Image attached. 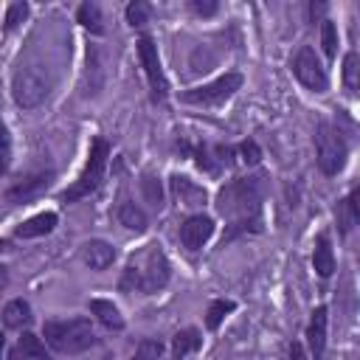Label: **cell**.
<instances>
[{"instance_id": "cell-1", "label": "cell", "mask_w": 360, "mask_h": 360, "mask_svg": "<svg viewBox=\"0 0 360 360\" xmlns=\"http://www.w3.org/2000/svg\"><path fill=\"white\" fill-rule=\"evenodd\" d=\"M259 202H262V180L259 177H242V180H233L228 183L219 197H217V205L219 211L233 222V231H248V222L256 228V214H259Z\"/></svg>"}, {"instance_id": "cell-2", "label": "cell", "mask_w": 360, "mask_h": 360, "mask_svg": "<svg viewBox=\"0 0 360 360\" xmlns=\"http://www.w3.org/2000/svg\"><path fill=\"white\" fill-rule=\"evenodd\" d=\"M169 284V259L160 250V245H146L135 256H129L121 290H141V292H158Z\"/></svg>"}, {"instance_id": "cell-3", "label": "cell", "mask_w": 360, "mask_h": 360, "mask_svg": "<svg viewBox=\"0 0 360 360\" xmlns=\"http://www.w3.org/2000/svg\"><path fill=\"white\" fill-rule=\"evenodd\" d=\"M42 335L51 349L62 354L84 352L96 343V332L90 326V318H70V321H48L42 326Z\"/></svg>"}, {"instance_id": "cell-4", "label": "cell", "mask_w": 360, "mask_h": 360, "mask_svg": "<svg viewBox=\"0 0 360 360\" xmlns=\"http://www.w3.org/2000/svg\"><path fill=\"white\" fill-rule=\"evenodd\" d=\"M107 158H110V143H107L104 138H93L87 163H84L79 180H73V186L62 191V200H65V202H76V200H82V197H90V194L98 188L101 177H104Z\"/></svg>"}, {"instance_id": "cell-5", "label": "cell", "mask_w": 360, "mask_h": 360, "mask_svg": "<svg viewBox=\"0 0 360 360\" xmlns=\"http://www.w3.org/2000/svg\"><path fill=\"white\" fill-rule=\"evenodd\" d=\"M315 149H318V166L323 174H338L346 163V141L343 135L329 127V124H318V132H315Z\"/></svg>"}, {"instance_id": "cell-6", "label": "cell", "mask_w": 360, "mask_h": 360, "mask_svg": "<svg viewBox=\"0 0 360 360\" xmlns=\"http://www.w3.org/2000/svg\"><path fill=\"white\" fill-rule=\"evenodd\" d=\"M48 76L39 70V68H20L14 73V82H11V93H14V101L22 107V110H34L37 104L45 101L48 96Z\"/></svg>"}, {"instance_id": "cell-7", "label": "cell", "mask_w": 360, "mask_h": 360, "mask_svg": "<svg viewBox=\"0 0 360 360\" xmlns=\"http://www.w3.org/2000/svg\"><path fill=\"white\" fill-rule=\"evenodd\" d=\"M239 87H242V76H239V73H225V76H219V79H214V82H208V84H200V87L186 90L180 98H183L186 104L214 107V104L228 101Z\"/></svg>"}, {"instance_id": "cell-8", "label": "cell", "mask_w": 360, "mask_h": 360, "mask_svg": "<svg viewBox=\"0 0 360 360\" xmlns=\"http://www.w3.org/2000/svg\"><path fill=\"white\" fill-rule=\"evenodd\" d=\"M292 73L298 76V82H301L304 87H309V90H315V93H323L326 84H329L326 70H323L321 59L315 56V51H312L309 45H304V48L295 53V59H292Z\"/></svg>"}, {"instance_id": "cell-9", "label": "cell", "mask_w": 360, "mask_h": 360, "mask_svg": "<svg viewBox=\"0 0 360 360\" xmlns=\"http://www.w3.org/2000/svg\"><path fill=\"white\" fill-rule=\"evenodd\" d=\"M138 56H141V65L146 70V79H149V87H152V98L163 101L166 93H169V84H166V76H163V68H160V59H158V45L152 42V37H141L138 39Z\"/></svg>"}, {"instance_id": "cell-10", "label": "cell", "mask_w": 360, "mask_h": 360, "mask_svg": "<svg viewBox=\"0 0 360 360\" xmlns=\"http://www.w3.org/2000/svg\"><path fill=\"white\" fill-rule=\"evenodd\" d=\"M211 233H214V219L205 214H194L180 225V242L188 250H200L211 239Z\"/></svg>"}, {"instance_id": "cell-11", "label": "cell", "mask_w": 360, "mask_h": 360, "mask_svg": "<svg viewBox=\"0 0 360 360\" xmlns=\"http://www.w3.org/2000/svg\"><path fill=\"white\" fill-rule=\"evenodd\" d=\"M82 259L90 270H107L112 262H115V248L104 239H90L84 248H82Z\"/></svg>"}, {"instance_id": "cell-12", "label": "cell", "mask_w": 360, "mask_h": 360, "mask_svg": "<svg viewBox=\"0 0 360 360\" xmlns=\"http://www.w3.org/2000/svg\"><path fill=\"white\" fill-rule=\"evenodd\" d=\"M307 340H309V352L315 360H321L323 349H326V307H315L309 326H307Z\"/></svg>"}, {"instance_id": "cell-13", "label": "cell", "mask_w": 360, "mask_h": 360, "mask_svg": "<svg viewBox=\"0 0 360 360\" xmlns=\"http://www.w3.org/2000/svg\"><path fill=\"white\" fill-rule=\"evenodd\" d=\"M51 180H53V172H39V174H34V177H28V180L17 183L14 188H8V191H6V197H8L11 202L31 200V197H37L39 191H45V188L51 186Z\"/></svg>"}, {"instance_id": "cell-14", "label": "cell", "mask_w": 360, "mask_h": 360, "mask_svg": "<svg viewBox=\"0 0 360 360\" xmlns=\"http://www.w3.org/2000/svg\"><path fill=\"white\" fill-rule=\"evenodd\" d=\"M172 191H174L177 202L186 208H197L205 202V188H200L197 183H191L188 177H180V174L172 177Z\"/></svg>"}, {"instance_id": "cell-15", "label": "cell", "mask_w": 360, "mask_h": 360, "mask_svg": "<svg viewBox=\"0 0 360 360\" xmlns=\"http://www.w3.org/2000/svg\"><path fill=\"white\" fill-rule=\"evenodd\" d=\"M56 228V214L53 211H45V214H37L31 219H25L22 225H17V236L20 239H34V236H45Z\"/></svg>"}, {"instance_id": "cell-16", "label": "cell", "mask_w": 360, "mask_h": 360, "mask_svg": "<svg viewBox=\"0 0 360 360\" xmlns=\"http://www.w3.org/2000/svg\"><path fill=\"white\" fill-rule=\"evenodd\" d=\"M312 264H315L318 276H323V278H329L335 273V253H332V245H329V233L318 236L315 253H312Z\"/></svg>"}, {"instance_id": "cell-17", "label": "cell", "mask_w": 360, "mask_h": 360, "mask_svg": "<svg viewBox=\"0 0 360 360\" xmlns=\"http://www.w3.org/2000/svg\"><path fill=\"white\" fill-rule=\"evenodd\" d=\"M90 312L107 326V329H124V318L118 312V307L112 301H104V298H90Z\"/></svg>"}, {"instance_id": "cell-18", "label": "cell", "mask_w": 360, "mask_h": 360, "mask_svg": "<svg viewBox=\"0 0 360 360\" xmlns=\"http://www.w3.org/2000/svg\"><path fill=\"white\" fill-rule=\"evenodd\" d=\"M3 323H6L8 329H22V326H28V323H31V307H28V301H22V298L8 301L6 309H3Z\"/></svg>"}, {"instance_id": "cell-19", "label": "cell", "mask_w": 360, "mask_h": 360, "mask_svg": "<svg viewBox=\"0 0 360 360\" xmlns=\"http://www.w3.org/2000/svg\"><path fill=\"white\" fill-rule=\"evenodd\" d=\"M200 343H202V338H200V332L197 329H180L177 335H174V340H172V354H174V360H183L188 352H197L200 349Z\"/></svg>"}, {"instance_id": "cell-20", "label": "cell", "mask_w": 360, "mask_h": 360, "mask_svg": "<svg viewBox=\"0 0 360 360\" xmlns=\"http://www.w3.org/2000/svg\"><path fill=\"white\" fill-rule=\"evenodd\" d=\"M28 357H45V346H42V340L37 338V335H31V332H25L20 340H17V346H14V352H11V360H28Z\"/></svg>"}, {"instance_id": "cell-21", "label": "cell", "mask_w": 360, "mask_h": 360, "mask_svg": "<svg viewBox=\"0 0 360 360\" xmlns=\"http://www.w3.org/2000/svg\"><path fill=\"white\" fill-rule=\"evenodd\" d=\"M118 222L124 225V228H129V231H146V214L135 205V202H121L118 205Z\"/></svg>"}, {"instance_id": "cell-22", "label": "cell", "mask_w": 360, "mask_h": 360, "mask_svg": "<svg viewBox=\"0 0 360 360\" xmlns=\"http://www.w3.org/2000/svg\"><path fill=\"white\" fill-rule=\"evenodd\" d=\"M338 225H340V231L343 233H349L352 231V225L357 222V188L343 200V202H338Z\"/></svg>"}, {"instance_id": "cell-23", "label": "cell", "mask_w": 360, "mask_h": 360, "mask_svg": "<svg viewBox=\"0 0 360 360\" xmlns=\"http://www.w3.org/2000/svg\"><path fill=\"white\" fill-rule=\"evenodd\" d=\"M76 17H79V22L84 25V28H90L93 34H101L104 31V25H101V11H98V6L96 3H82L79 6V11H76Z\"/></svg>"}, {"instance_id": "cell-24", "label": "cell", "mask_w": 360, "mask_h": 360, "mask_svg": "<svg viewBox=\"0 0 360 360\" xmlns=\"http://www.w3.org/2000/svg\"><path fill=\"white\" fill-rule=\"evenodd\" d=\"M321 45H323V53H326L329 59L338 56V28H335L332 20H323V22H321Z\"/></svg>"}, {"instance_id": "cell-25", "label": "cell", "mask_w": 360, "mask_h": 360, "mask_svg": "<svg viewBox=\"0 0 360 360\" xmlns=\"http://www.w3.org/2000/svg\"><path fill=\"white\" fill-rule=\"evenodd\" d=\"M233 301H211V307H208V312H205V326L208 329H217L219 323H222V318L228 315V312H233Z\"/></svg>"}, {"instance_id": "cell-26", "label": "cell", "mask_w": 360, "mask_h": 360, "mask_svg": "<svg viewBox=\"0 0 360 360\" xmlns=\"http://www.w3.org/2000/svg\"><path fill=\"white\" fill-rule=\"evenodd\" d=\"M357 73H360V65H357V53L349 51L346 59H343V82L352 93H357Z\"/></svg>"}, {"instance_id": "cell-27", "label": "cell", "mask_w": 360, "mask_h": 360, "mask_svg": "<svg viewBox=\"0 0 360 360\" xmlns=\"http://www.w3.org/2000/svg\"><path fill=\"white\" fill-rule=\"evenodd\" d=\"M149 14H152V8H149V3H143V0H135V3L127 6V20H129V25H143V22H149Z\"/></svg>"}, {"instance_id": "cell-28", "label": "cell", "mask_w": 360, "mask_h": 360, "mask_svg": "<svg viewBox=\"0 0 360 360\" xmlns=\"http://www.w3.org/2000/svg\"><path fill=\"white\" fill-rule=\"evenodd\" d=\"M160 354H163V343L160 340L146 338V340L138 343V360H160Z\"/></svg>"}, {"instance_id": "cell-29", "label": "cell", "mask_w": 360, "mask_h": 360, "mask_svg": "<svg viewBox=\"0 0 360 360\" xmlns=\"http://www.w3.org/2000/svg\"><path fill=\"white\" fill-rule=\"evenodd\" d=\"M8 163H11V138H8V129L0 124V177L6 174Z\"/></svg>"}, {"instance_id": "cell-30", "label": "cell", "mask_w": 360, "mask_h": 360, "mask_svg": "<svg viewBox=\"0 0 360 360\" xmlns=\"http://www.w3.org/2000/svg\"><path fill=\"white\" fill-rule=\"evenodd\" d=\"M25 14H28V6H25V3H11L8 11H6V28H8V31L17 28V25L25 20Z\"/></svg>"}, {"instance_id": "cell-31", "label": "cell", "mask_w": 360, "mask_h": 360, "mask_svg": "<svg viewBox=\"0 0 360 360\" xmlns=\"http://www.w3.org/2000/svg\"><path fill=\"white\" fill-rule=\"evenodd\" d=\"M141 186H143V194L149 197V202L160 208V202H163V194H160V183H158L152 174H146V177L141 180Z\"/></svg>"}, {"instance_id": "cell-32", "label": "cell", "mask_w": 360, "mask_h": 360, "mask_svg": "<svg viewBox=\"0 0 360 360\" xmlns=\"http://www.w3.org/2000/svg\"><path fill=\"white\" fill-rule=\"evenodd\" d=\"M239 155H242L245 163H259V158H262V152H259V146H256L253 141H245V143L239 146Z\"/></svg>"}, {"instance_id": "cell-33", "label": "cell", "mask_w": 360, "mask_h": 360, "mask_svg": "<svg viewBox=\"0 0 360 360\" xmlns=\"http://www.w3.org/2000/svg\"><path fill=\"white\" fill-rule=\"evenodd\" d=\"M191 8H194L197 14H202V17H208V14H214L219 6H217L214 0H194V3H191Z\"/></svg>"}, {"instance_id": "cell-34", "label": "cell", "mask_w": 360, "mask_h": 360, "mask_svg": "<svg viewBox=\"0 0 360 360\" xmlns=\"http://www.w3.org/2000/svg\"><path fill=\"white\" fill-rule=\"evenodd\" d=\"M290 360H307L304 346H301V343H295V340H292V346H290Z\"/></svg>"}, {"instance_id": "cell-35", "label": "cell", "mask_w": 360, "mask_h": 360, "mask_svg": "<svg viewBox=\"0 0 360 360\" xmlns=\"http://www.w3.org/2000/svg\"><path fill=\"white\" fill-rule=\"evenodd\" d=\"M323 11H326V6H323V3H318V6H309V14H312V17H315V14H323Z\"/></svg>"}, {"instance_id": "cell-36", "label": "cell", "mask_w": 360, "mask_h": 360, "mask_svg": "<svg viewBox=\"0 0 360 360\" xmlns=\"http://www.w3.org/2000/svg\"><path fill=\"white\" fill-rule=\"evenodd\" d=\"M8 284V273H6V267H0V290Z\"/></svg>"}, {"instance_id": "cell-37", "label": "cell", "mask_w": 360, "mask_h": 360, "mask_svg": "<svg viewBox=\"0 0 360 360\" xmlns=\"http://www.w3.org/2000/svg\"><path fill=\"white\" fill-rule=\"evenodd\" d=\"M0 354H3V338H0Z\"/></svg>"}]
</instances>
